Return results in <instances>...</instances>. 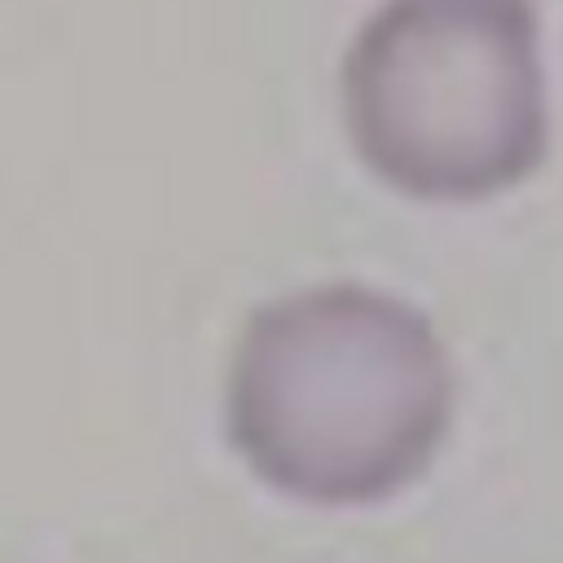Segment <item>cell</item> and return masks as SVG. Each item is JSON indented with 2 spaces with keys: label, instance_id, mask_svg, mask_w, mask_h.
Listing matches in <instances>:
<instances>
[{
  "label": "cell",
  "instance_id": "1",
  "mask_svg": "<svg viewBox=\"0 0 563 563\" xmlns=\"http://www.w3.org/2000/svg\"><path fill=\"white\" fill-rule=\"evenodd\" d=\"M453 365L427 312L356 282L260 303L229 365V435L273 488L347 506L405 488L440 449Z\"/></svg>",
  "mask_w": 563,
  "mask_h": 563
},
{
  "label": "cell",
  "instance_id": "2",
  "mask_svg": "<svg viewBox=\"0 0 563 563\" xmlns=\"http://www.w3.org/2000/svg\"><path fill=\"white\" fill-rule=\"evenodd\" d=\"M361 158L418 198H484L545 154L532 0H383L343 57Z\"/></svg>",
  "mask_w": 563,
  "mask_h": 563
}]
</instances>
